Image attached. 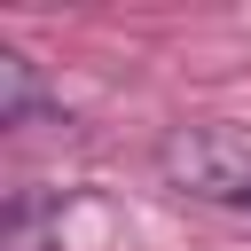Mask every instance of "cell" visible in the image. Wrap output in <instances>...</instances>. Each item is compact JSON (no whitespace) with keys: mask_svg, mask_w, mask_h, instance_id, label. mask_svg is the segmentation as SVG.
Instances as JSON below:
<instances>
[{"mask_svg":"<svg viewBox=\"0 0 251 251\" xmlns=\"http://www.w3.org/2000/svg\"><path fill=\"white\" fill-rule=\"evenodd\" d=\"M157 180L173 196L220 204V212H251V133L243 126H165L157 133Z\"/></svg>","mask_w":251,"mask_h":251,"instance_id":"1","label":"cell"},{"mask_svg":"<svg viewBox=\"0 0 251 251\" xmlns=\"http://www.w3.org/2000/svg\"><path fill=\"white\" fill-rule=\"evenodd\" d=\"M47 110V86H39V63L0 47V126H31Z\"/></svg>","mask_w":251,"mask_h":251,"instance_id":"2","label":"cell"}]
</instances>
